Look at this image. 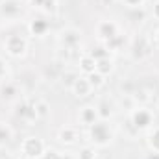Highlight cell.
I'll list each match as a JSON object with an SVG mask.
<instances>
[{"instance_id": "cell-1", "label": "cell", "mask_w": 159, "mask_h": 159, "mask_svg": "<svg viewBox=\"0 0 159 159\" xmlns=\"http://www.w3.org/2000/svg\"><path fill=\"white\" fill-rule=\"evenodd\" d=\"M115 139V129L109 120H98L93 126H89V141L96 148H106L113 143Z\"/></svg>"}, {"instance_id": "cell-2", "label": "cell", "mask_w": 159, "mask_h": 159, "mask_svg": "<svg viewBox=\"0 0 159 159\" xmlns=\"http://www.w3.org/2000/svg\"><path fill=\"white\" fill-rule=\"evenodd\" d=\"M129 124L137 131H148L154 126V113L146 106H135L129 113Z\"/></svg>"}, {"instance_id": "cell-3", "label": "cell", "mask_w": 159, "mask_h": 159, "mask_svg": "<svg viewBox=\"0 0 159 159\" xmlns=\"http://www.w3.org/2000/svg\"><path fill=\"white\" fill-rule=\"evenodd\" d=\"M4 50L9 57H15V59H20L28 54V41L24 39L22 35H17V34H11L7 35L4 41Z\"/></svg>"}, {"instance_id": "cell-4", "label": "cell", "mask_w": 159, "mask_h": 159, "mask_svg": "<svg viewBox=\"0 0 159 159\" xmlns=\"http://www.w3.org/2000/svg\"><path fill=\"white\" fill-rule=\"evenodd\" d=\"M44 150H46V144L37 135H30L20 143V154L26 159H41Z\"/></svg>"}, {"instance_id": "cell-5", "label": "cell", "mask_w": 159, "mask_h": 159, "mask_svg": "<svg viewBox=\"0 0 159 159\" xmlns=\"http://www.w3.org/2000/svg\"><path fill=\"white\" fill-rule=\"evenodd\" d=\"M57 41H59V44L65 50H74V48H78V44L81 43V30L74 28V26L63 28L57 34Z\"/></svg>"}, {"instance_id": "cell-6", "label": "cell", "mask_w": 159, "mask_h": 159, "mask_svg": "<svg viewBox=\"0 0 159 159\" xmlns=\"http://www.w3.org/2000/svg\"><path fill=\"white\" fill-rule=\"evenodd\" d=\"M94 34H96V39L104 44V43H107L109 39H113L117 34H120V28H119V24H117L115 20L104 19V20H100V22L96 24Z\"/></svg>"}, {"instance_id": "cell-7", "label": "cell", "mask_w": 159, "mask_h": 159, "mask_svg": "<svg viewBox=\"0 0 159 159\" xmlns=\"http://www.w3.org/2000/svg\"><path fill=\"white\" fill-rule=\"evenodd\" d=\"M15 115L20 120L28 122V124L39 120L37 119V113H35V104L32 100H28V98H19L15 102Z\"/></svg>"}, {"instance_id": "cell-8", "label": "cell", "mask_w": 159, "mask_h": 159, "mask_svg": "<svg viewBox=\"0 0 159 159\" xmlns=\"http://www.w3.org/2000/svg\"><path fill=\"white\" fill-rule=\"evenodd\" d=\"M22 15V0H0V17L15 20Z\"/></svg>"}, {"instance_id": "cell-9", "label": "cell", "mask_w": 159, "mask_h": 159, "mask_svg": "<svg viewBox=\"0 0 159 159\" xmlns=\"http://www.w3.org/2000/svg\"><path fill=\"white\" fill-rule=\"evenodd\" d=\"M152 50H154V43L148 39V37H139V39L133 41V44H131V57L133 59H144V57H148L150 54H152Z\"/></svg>"}, {"instance_id": "cell-10", "label": "cell", "mask_w": 159, "mask_h": 159, "mask_svg": "<svg viewBox=\"0 0 159 159\" xmlns=\"http://www.w3.org/2000/svg\"><path fill=\"white\" fill-rule=\"evenodd\" d=\"M20 98V87L15 81H2L0 83V100L4 102H17Z\"/></svg>"}, {"instance_id": "cell-11", "label": "cell", "mask_w": 159, "mask_h": 159, "mask_svg": "<svg viewBox=\"0 0 159 159\" xmlns=\"http://www.w3.org/2000/svg\"><path fill=\"white\" fill-rule=\"evenodd\" d=\"M93 91L94 89L91 87L87 76H78V78L74 80V83L70 85V93H72L74 98H87V96L93 94Z\"/></svg>"}, {"instance_id": "cell-12", "label": "cell", "mask_w": 159, "mask_h": 159, "mask_svg": "<svg viewBox=\"0 0 159 159\" xmlns=\"http://www.w3.org/2000/svg\"><path fill=\"white\" fill-rule=\"evenodd\" d=\"M78 139H80V131H78V128H74V126H63L57 131V141L61 144L72 146V144L78 143Z\"/></svg>"}, {"instance_id": "cell-13", "label": "cell", "mask_w": 159, "mask_h": 159, "mask_svg": "<svg viewBox=\"0 0 159 159\" xmlns=\"http://www.w3.org/2000/svg\"><path fill=\"white\" fill-rule=\"evenodd\" d=\"M78 119H80V124H83V126H87V128L93 126L94 122H98L100 117H98L96 106H83L78 113Z\"/></svg>"}, {"instance_id": "cell-14", "label": "cell", "mask_w": 159, "mask_h": 159, "mask_svg": "<svg viewBox=\"0 0 159 159\" xmlns=\"http://www.w3.org/2000/svg\"><path fill=\"white\" fill-rule=\"evenodd\" d=\"M28 32L34 37H44L50 32V22L44 19H34L28 22Z\"/></svg>"}, {"instance_id": "cell-15", "label": "cell", "mask_w": 159, "mask_h": 159, "mask_svg": "<svg viewBox=\"0 0 159 159\" xmlns=\"http://www.w3.org/2000/svg\"><path fill=\"white\" fill-rule=\"evenodd\" d=\"M78 69H80V72H81L83 76H89L91 72L96 70V59H94L91 54H83V56H80Z\"/></svg>"}, {"instance_id": "cell-16", "label": "cell", "mask_w": 159, "mask_h": 159, "mask_svg": "<svg viewBox=\"0 0 159 159\" xmlns=\"http://www.w3.org/2000/svg\"><path fill=\"white\" fill-rule=\"evenodd\" d=\"M113 70H115V61H113L111 56L102 57V59H96V72H100L102 76L107 78L109 74H113Z\"/></svg>"}, {"instance_id": "cell-17", "label": "cell", "mask_w": 159, "mask_h": 159, "mask_svg": "<svg viewBox=\"0 0 159 159\" xmlns=\"http://www.w3.org/2000/svg\"><path fill=\"white\" fill-rule=\"evenodd\" d=\"M30 6L43 13H54L57 7V0H30Z\"/></svg>"}, {"instance_id": "cell-18", "label": "cell", "mask_w": 159, "mask_h": 159, "mask_svg": "<svg viewBox=\"0 0 159 159\" xmlns=\"http://www.w3.org/2000/svg\"><path fill=\"white\" fill-rule=\"evenodd\" d=\"M146 144L150 148V152H156L159 154V126H152L148 129V135H146Z\"/></svg>"}, {"instance_id": "cell-19", "label": "cell", "mask_w": 159, "mask_h": 159, "mask_svg": "<svg viewBox=\"0 0 159 159\" xmlns=\"http://www.w3.org/2000/svg\"><path fill=\"white\" fill-rule=\"evenodd\" d=\"M124 44H126V35L120 32V34H117L113 39H109L107 43H104V46L109 50V52H120L122 48H124Z\"/></svg>"}, {"instance_id": "cell-20", "label": "cell", "mask_w": 159, "mask_h": 159, "mask_svg": "<svg viewBox=\"0 0 159 159\" xmlns=\"http://www.w3.org/2000/svg\"><path fill=\"white\" fill-rule=\"evenodd\" d=\"M11 141H13V129L9 128V124L0 122V148H6Z\"/></svg>"}, {"instance_id": "cell-21", "label": "cell", "mask_w": 159, "mask_h": 159, "mask_svg": "<svg viewBox=\"0 0 159 159\" xmlns=\"http://www.w3.org/2000/svg\"><path fill=\"white\" fill-rule=\"evenodd\" d=\"M76 157H78V159H96V157H98V148H96V146H93V144L81 146L78 152H76Z\"/></svg>"}, {"instance_id": "cell-22", "label": "cell", "mask_w": 159, "mask_h": 159, "mask_svg": "<svg viewBox=\"0 0 159 159\" xmlns=\"http://www.w3.org/2000/svg\"><path fill=\"white\" fill-rule=\"evenodd\" d=\"M35 113H37V119L44 120L50 117V104L46 100H35Z\"/></svg>"}, {"instance_id": "cell-23", "label": "cell", "mask_w": 159, "mask_h": 159, "mask_svg": "<svg viewBox=\"0 0 159 159\" xmlns=\"http://www.w3.org/2000/svg\"><path fill=\"white\" fill-rule=\"evenodd\" d=\"M96 109H98V117L102 120H109L111 115H113V106H111L107 100H102V102L96 106Z\"/></svg>"}, {"instance_id": "cell-24", "label": "cell", "mask_w": 159, "mask_h": 159, "mask_svg": "<svg viewBox=\"0 0 159 159\" xmlns=\"http://www.w3.org/2000/svg\"><path fill=\"white\" fill-rule=\"evenodd\" d=\"M87 80H89V83H91V87L96 91V89H100V87H104L106 85V76H102L100 72H91L89 76H87Z\"/></svg>"}, {"instance_id": "cell-25", "label": "cell", "mask_w": 159, "mask_h": 159, "mask_svg": "<svg viewBox=\"0 0 159 159\" xmlns=\"http://www.w3.org/2000/svg\"><path fill=\"white\" fill-rule=\"evenodd\" d=\"M109 54H111V52H109V50H107L104 44H102V46H98V48H94V50L91 52V56H93L94 59H102V57H107Z\"/></svg>"}, {"instance_id": "cell-26", "label": "cell", "mask_w": 159, "mask_h": 159, "mask_svg": "<svg viewBox=\"0 0 159 159\" xmlns=\"http://www.w3.org/2000/svg\"><path fill=\"white\" fill-rule=\"evenodd\" d=\"M41 159H61V152L56 148H46L44 154L41 156Z\"/></svg>"}, {"instance_id": "cell-27", "label": "cell", "mask_w": 159, "mask_h": 159, "mask_svg": "<svg viewBox=\"0 0 159 159\" xmlns=\"http://www.w3.org/2000/svg\"><path fill=\"white\" fill-rule=\"evenodd\" d=\"M122 2H124V6L129 7V9H141V7L146 4V0H122Z\"/></svg>"}, {"instance_id": "cell-28", "label": "cell", "mask_w": 159, "mask_h": 159, "mask_svg": "<svg viewBox=\"0 0 159 159\" xmlns=\"http://www.w3.org/2000/svg\"><path fill=\"white\" fill-rule=\"evenodd\" d=\"M7 72H9V63L0 56V80H4L7 76Z\"/></svg>"}, {"instance_id": "cell-29", "label": "cell", "mask_w": 159, "mask_h": 159, "mask_svg": "<svg viewBox=\"0 0 159 159\" xmlns=\"http://www.w3.org/2000/svg\"><path fill=\"white\" fill-rule=\"evenodd\" d=\"M152 17L159 20V0H156V2H154V6H152Z\"/></svg>"}, {"instance_id": "cell-30", "label": "cell", "mask_w": 159, "mask_h": 159, "mask_svg": "<svg viewBox=\"0 0 159 159\" xmlns=\"http://www.w3.org/2000/svg\"><path fill=\"white\" fill-rule=\"evenodd\" d=\"M117 0H100V4L104 6V7H109V6H113Z\"/></svg>"}, {"instance_id": "cell-31", "label": "cell", "mask_w": 159, "mask_h": 159, "mask_svg": "<svg viewBox=\"0 0 159 159\" xmlns=\"http://www.w3.org/2000/svg\"><path fill=\"white\" fill-rule=\"evenodd\" d=\"M61 159H78V157H76V154L67 152V154H61Z\"/></svg>"}, {"instance_id": "cell-32", "label": "cell", "mask_w": 159, "mask_h": 159, "mask_svg": "<svg viewBox=\"0 0 159 159\" xmlns=\"http://www.w3.org/2000/svg\"><path fill=\"white\" fill-rule=\"evenodd\" d=\"M154 44H156V46H159V28L154 32Z\"/></svg>"}, {"instance_id": "cell-33", "label": "cell", "mask_w": 159, "mask_h": 159, "mask_svg": "<svg viewBox=\"0 0 159 159\" xmlns=\"http://www.w3.org/2000/svg\"><path fill=\"white\" fill-rule=\"evenodd\" d=\"M146 159H159V154H156V152H150V154L146 156Z\"/></svg>"}, {"instance_id": "cell-34", "label": "cell", "mask_w": 159, "mask_h": 159, "mask_svg": "<svg viewBox=\"0 0 159 159\" xmlns=\"http://www.w3.org/2000/svg\"><path fill=\"white\" fill-rule=\"evenodd\" d=\"M156 113H157V115H159V98H157V100H156Z\"/></svg>"}]
</instances>
